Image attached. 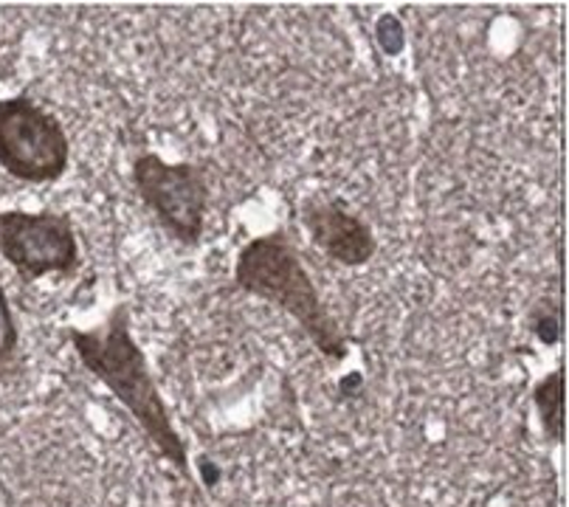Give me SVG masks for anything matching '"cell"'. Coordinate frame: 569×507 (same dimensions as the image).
I'll use <instances>...</instances> for the list:
<instances>
[{
    "instance_id": "1",
    "label": "cell",
    "mask_w": 569,
    "mask_h": 507,
    "mask_svg": "<svg viewBox=\"0 0 569 507\" xmlns=\"http://www.w3.org/2000/svg\"><path fill=\"white\" fill-rule=\"evenodd\" d=\"M133 321H130V305H116L108 321L99 330H68L73 352L82 367L99 378L113 392L130 415L136 417L144 435L161 457L170 459L183 477H189L187 448L181 435L172 426L164 398L158 392V384L150 372L144 352L133 338Z\"/></svg>"
},
{
    "instance_id": "3",
    "label": "cell",
    "mask_w": 569,
    "mask_h": 507,
    "mask_svg": "<svg viewBox=\"0 0 569 507\" xmlns=\"http://www.w3.org/2000/svg\"><path fill=\"white\" fill-rule=\"evenodd\" d=\"M71 161L66 127L29 93L0 99V169L14 181L46 187L60 181Z\"/></svg>"
},
{
    "instance_id": "5",
    "label": "cell",
    "mask_w": 569,
    "mask_h": 507,
    "mask_svg": "<svg viewBox=\"0 0 569 507\" xmlns=\"http://www.w3.org/2000/svg\"><path fill=\"white\" fill-rule=\"evenodd\" d=\"M0 257L31 282L73 277L82 262L77 231L62 211H0Z\"/></svg>"
},
{
    "instance_id": "7",
    "label": "cell",
    "mask_w": 569,
    "mask_h": 507,
    "mask_svg": "<svg viewBox=\"0 0 569 507\" xmlns=\"http://www.w3.org/2000/svg\"><path fill=\"white\" fill-rule=\"evenodd\" d=\"M533 400L547 440L558 443V437H561V372L558 369L536 384Z\"/></svg>"
},
{
    "instance_id": "9",
    "label": "cell",
    "mask_w": 569,
    "mask_h": 507,
    "mask_svg": "<svg viewBox=\"0 0 569 507\" xmlns=\"http://www.w3.org/2000/svg\"><path fill=\"white\" fill-rule=\"evenodd\" d=\"M536 336H539L545 345H556V341H558V316H556V310H550V316H547V319H541L539 325H536Z\"/></svg>"
},
{
    "instance_id": "2",
    "label": "cell",
    "mask_w": 569,
    "mask_h": 507,
    "mask_svg": "<svg viewBox=\"0 0 569 507\" xmlns=\"http://www.w3.org/2000/svg\"><path fill=\"white\" fill-rule=\"evenodd\" d=\"M234 282L249 296L277 305L291 316L328 361H345V332L339 330V321L333 319L328 305L321 302L313 277L282 229L254 237L240 248L234 260Z\"/></svg>"
},
{
    "instance_id": "8",
    "label": "cell",
    "mask_w": 569,
    "mask_h": 507,
    "mask_svg": "<svg viewBox=\"0 0 569 507\" xmlns=\"http://www.w3.org/2000/svg\"><path fill=\"white\" fill-rule=\"evenodd\" d=\"M18 345H20L18 321H14L7 290H3V285H0V367L12 361L14 352H18Z\"/></svg>"
},
{
    "instance_id": "4",
    "label": "cell",
    "mask_w": 569,
    "mask_h": 507,
    "mask_svg": "<svg viewBox=\"0 0 569 507\" xmlns=\"http://www.w3.org/2000/svg\"><path fill=\"white\" fill-rule=\"evenodd\" d=\"M130 178L158 226L183 246H194L203 237L209 211V187L203 169L189 161H167L158 152L133 158Z\"/></svg>"
},
{
    "instance_id": "6",
    "label": "cell",
    "mask_w": 569,
    "mask_h": 507,
    "mask_svg": "<svg viewBox=\"0 0 569 507\" xmlns=\"http://www.w3.org/2000/svg\"><path fill=\"white\" fill-rule=\"evenodd\" d=\"M299 215L313 246L339 266H367L378 254V237L372 226L361 220V215H356L345 200L308 198Z\"/></svg>"
}]
</instances>
